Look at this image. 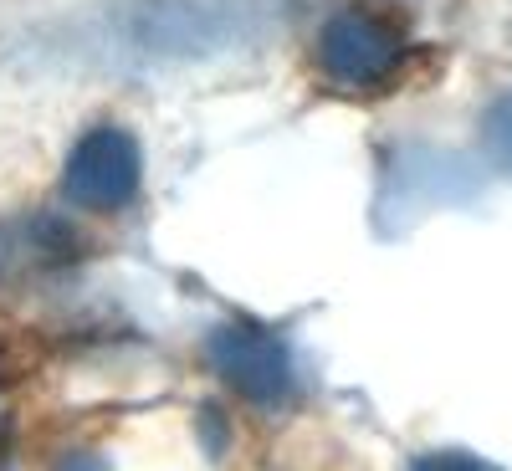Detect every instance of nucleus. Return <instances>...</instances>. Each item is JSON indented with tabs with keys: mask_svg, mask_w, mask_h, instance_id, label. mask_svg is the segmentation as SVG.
<instances>
[{
	"mask_svg": "<svg viewBox=\"0 0 512 471\" xmlns=\"http://www.w3.org/2000/svg\"><path fill=\"white\" fill-rule=\"evenodd\" d=\"M256 26V0H128L123 47L144 57H205L246 41Z\"/></svg>",
	"mask_w": 512,
	"mask_h": 471,
	"instance_id": "f257e3e1",
	"label": "nucleus"
},
{
	"mask_svg": "<svg viewBox=\"0 0 512 471\" xmlns=\"http://www.w3.org/2000/svg\"><path fill=\"white\" fill-rule=\"evenodd\" d=\"M410 41L395 16L374 6H344L318 26L313 67L333 93H384L405 72Z\"/></svg>",
	"mask_w": 512,
	"mask_h": 471,
	"instance_id": "f03ea898",
	"label": "nucleus"
},
{
	"mask_svg": "<svg viewBox=\"0 0 512 471\" xmlns=\"http://www.w3.org/2000/svg\"><path fill=\"white\" fill-rule=\"evenodd\" d=\"M144 185V149L128 134L123 123H93L62 164V200L77 210H93V216H113L128 210Z\"/></svg>",
	"mask_w": 512,
	"mask_h": 471,
	"instance_id": "7ed1b4c3",
	"label": "nucleus"
},
{
	"mask_svg": "<svg viewBox=\"0 0 512 471\" xmlns=\"http://www.w3.org/2000/svg\"><path fill=\"white\" fill-rule=\"evenodd\" d=\"M205 359L241 400L262 405V410H277L292 395V354H287V344L272 328L251 323V318H231L221 328H210Z\"/></svg>",
	"mask_w": 512,
	"mask_h": 471,
	"instance_id": "20e7f679",
	"label": "nucleus"
},
{
	"mask_svg": "<svg viewBox=\"0 0 512 471\" xmlns=\"http://www.w3.org/2000/svg\"><path fill=\"white\" fill-rule=\"evenodd\" d=\"M477 139H482V154H487V159L502 169V175L512 180V88H502V93L487 103Z\"/></svg>",
	"mask_w": 512,
	"mask_h": 471,
	"instance_id": "39448f33",
	"label": "nucleus"
},
{
	"mask_svg": "<svg viewBox=\"0 0 512 471\" xmlns=\"http://www.w3.org/2000/svg\"><path fill=\"white\" fill-rule=\"evenodd\" d=\"M405 471H502L497 461L477 456V451H461V446H441V451H420Z\"/></svg>",
	"mask_w": 512,
	"mask_h": 471,
	"instance_id": "423d86ee",
	"label": "nucleus"
}]
</instances>
